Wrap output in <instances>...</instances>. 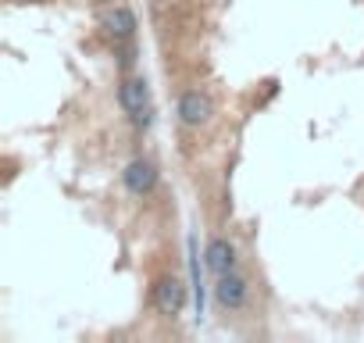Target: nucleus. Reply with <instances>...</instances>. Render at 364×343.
<instances>
[{"label": "nucleus", "mask_w": 364, "mask_h": 343, "mask_svg": "<svg viewBox=\"0 0 364 343\" xmlns=\"http://www.w3.org/2000/svg\"><path fill=\"white\" fill-rule=\"evenodd\" d=\"M93 4H114V0H93Z\"/></svg>", "instance_id": "9"}, {"label": "nucleus", "mask_w": 364, "mask_h": 343, "mask_svg": "<svg viewBox=\"0 0 364 343\" xmlns=\"http://www.w3.org/2000/svg\"><path fill=\"white\" fill-rule=\"evenodd\" d=\"M154 304H157V311L168 315V318L182 315V307H186V283H182L178 275L157 279V286H154Z\"/></svg>", "instance_id": "2"}, {"label": "nucleus", "mask_w": 364, "mask_h": 343, "mask_svg": "<svg viewBox=\"0 0 364 343\" xmlns=\"http://www.w3.org/2000/svg\"><path fill=\"white\" fill-rule=\"evenodd\" d=\"M190 275H193V293H197V315H204V286H200V261H197V240L190 236Z\"/></svg>", "instance_id": "8"}, {"label": "nucleus", "mask_w": 364, "mask_h": 343, "mask_svg": "<svg viewBox=\"0 0 364 343\" xmlns=\"http://www.w3.org/2000/svg\"><path fill=\"white\" fill-rule=\"evenodd\" d=\"M122 179H125V190H129V194L146 197V194H154V186H157V168H154V161L136 157V161H129V164H125Z\"/></svg>", "instance_id": "5"}, {"label": "nucleus", "mask_w": 364, "mask_h": 343, "mask_svg": "<svg viewBox=\"0 0 364 343\" xmlns=\"http://www.w3.org/2000/svg\"><path fill=\"white\" fill-rule=\"evenodd\" d=\"M204 265H208L211 275H225V272H232V268H236V247H232L229 240L215 236V240L208 243V250H204Z\"/></svg>", "instance_id": "6"}, {"label": "nucleus", "mask_w": 364, "mask_h": 343, "mask_svg": "<svg viewBox=\"0 0 364 343\" xmlns=\"http://www.w3.org/2000/svg\"><path fill=\"white\" fill-rule=\"evenodd\" d=\"M211 115H215V104H211L208 93L190 90V93H182V97H178V122H182V125L200 129V125L211 122Z\"/></svg>", "instance_id": "3"}, {"label": "nucleus", "mask_w": 364, "mask_h": 343, "mask_svg": "<svg viewBox=\"0 0 364 343\" xmlns=\"http://www.w3.org/2000/svg\"><path fill=\"white\" fill-rule=\"evenodd\" d=\"M104 29L111 40H132L136 36V15L125 4H111L104 11Z\"/></svg>", "instance_id": "7"}, {"label": "nucleus", "mask_w": 364, "mask_h": 343, "mask_svg": "<svg viewBox=\"0 0 364 343\" xmlns=\"http://www.w3.org/2000/svg\"><path fill=\"white\" fill-rule=\"evenodd\" d=\"M118 104L129 111V118L139 129L150 125V86H146V79H125L118 86Z\"/></svg>", "instance_id": "1"}, {"label": "nucleus", "mask_w": 364, "mask_h": 343, "mask_svg": "<svg viewBox=\"0 0 364 343\" xmlns=\"http://www.w3.org/2000/svg\"><path fill=\"white\" fill-rule=\"evenodd\" d=\"M247 293H250V283H247V275H240L236 268L225 272V275H218V283H215V300H218L225 311H240V307L247 304Z\"/></svg>", "instance_id": "4"}]
</instances>
